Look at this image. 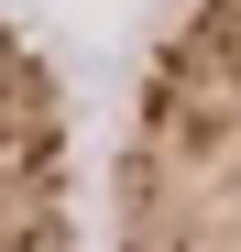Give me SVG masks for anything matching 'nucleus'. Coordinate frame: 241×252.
<instances>
[{
	"label": "nucleus",
	"mask_w": 241,
	"mask_h": 252,
	"mask_svg": "<svg viewBox=\"0 0 241 252\" xmlns=\"http://www.w3.org/2000/svg\"><path fill=\"white\" fill-rule=\"evenodd\" d=\"M120 252H241V0H165L110 164Z\"/></svg>",
	"instance_id": "f257e3e1"
},
{
	"label": "nucleus",
	"mask_w": 241,
	"mask_h": 252,
	"mask_svg": "<svg viewBox=\"0 0 241 252\" xmlns=\"http://www.w3.org/2000/svg\"><path fill=\"white\" fill-rule=\"evenodd\" d=\"M0 252H77V121L66 77L0 11Z\"/></svg>",
	"instance_id": "f03ea898"
}]
</instances>
